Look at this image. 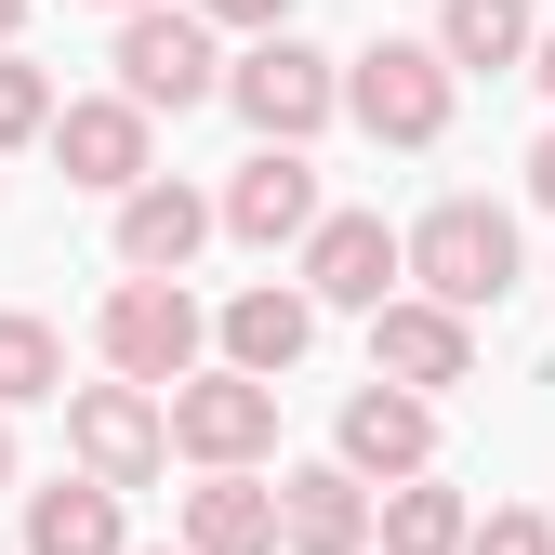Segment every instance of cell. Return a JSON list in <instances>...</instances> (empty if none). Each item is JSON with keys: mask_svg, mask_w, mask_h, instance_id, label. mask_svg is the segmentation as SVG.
Instances as JSON below:
<instances>
[{"mask_svg": "<svg viewBox=\"0 0 555 555\" xmlns=\"http://www.w3.org/2000/svg\"><path fill=\"white\" fill-rule=\"evenodd\" d=\"M397 278H410L424 305H450V318L503 305V292H516V212H503V198H437V212L397 238Z\"/></svg>", "mask_w": 555, "mask_h": 555, "instance_id": "1", "label": "cell"}, {"mask_svg": "<svg viewBox=\"0 0 555 555\" xmlns=\"http://www.w3.org/2000/svg\"><path fill=\"white\" fill-rule=\"evenodd\" d=\"M93 344H106V371H119V384L172 397V384L198 371V344H212V318H198V292H185V278H119V292H106V318H93Z\"/></svg>", "mask_w": 555, "mask_h": 555, "instance_id": "2", "label": "cell"}, {"mask_svg": "<svg viewBox=\"0 0 555 555\" xmlns=\"http://www.w3.org/2000/svg\"><path fill=\"white\" fill-rule=\"evenodd\" d=\"M225 106L264 132V146H305V132H331L344 119V53H318V40H251L238 66H225Z\"/></svg>", "mask_w": 555, "mask_h": 555, "instance_id": "3", "label": "cell"}, {"mask_svg": "<svg viewBox=\"0 0 555 555\" xmlns=\"http://www.w3.org/2000/svg\"><path fill=\"white\" fill-rule=\"evenodd\" d=\"M159 424H172V450H185L198 476H251V463L278 450V384H238V371H185V384L159 397Z\"/></svg>", "mask_w": 555, "mask_h": 555, "instance_id": "4", "label": "cell"}, {"mask_svg": "<svg viewBox=\"0 0 555 555\" xmlns=\"http://www.w3.org/2000/svg\"><path fill=\"white\" fill-rule=\"evenodd\" d=\"M344 119H358L371 146H437V132H450V66H437L424 40L344 53Z\"/></svg>", "mask_w": 555, "mask_h": 555, "instance_id": "5", "label": "cell"}, {"mask_svg": "<svg viewBox=\"0 0 555 555\" xmlns=\"http://www.w3.org/2000/svg\"><path fill=\"white\" fill-rule=\"evenodd\" d=\"M225 93V53H212V27H198V14H172V0H146V14H119V106H212Z\"/></svg>", "mask_w": 555, "mask_h": 555, "instance_id": "6", "label": "cell"}, {"mask_svg": "<svg viewBox=\"0 0 555 555\" xmlns=\"http://www.w3.org/2000/svg\"><path fill=\"white\" fill-rule=\"evenodd\" d=\"M66 450H80L93 490H146V476L172 463V424H159L146 384H80L66 397Z\"/></svg>", "mask_w": 555, "mask_h": 555, "instance_id": "7", "label": "cell"}, {"mask_svg": "<svg viewBox=\"0 0 555 555\" xmlns=\"http://www.w3.org/2000/svg\"><path fill=\"white\" fill-rule=\"evenodd\" d=\"M40 146L66 159V185H93V198H132L159 172V119L146 106H119V93H80V106H53V132Z\"/></svg>", "mask_w": 555, "mask_h": 555, "instance_id": "8", "label": "cell"}, {"mask_svg": "<svg viewBox=\"0 0 555 555\" xmlns=\"http://www.w3.org/2000/svg\"><path fill=\"white\" fill-rule=\"evenodd\" d=\"M371 384H397V397L476 384V318H450V305H424V292L371 305Z\"/></svg>", "mask_w": 555, "mask_h": 555, "instance_id": "9", "label": "cell"}, {"mask_svg": "<svg viewBox=\"0 0 555 555\" xmlns=\"http://www.w3.org/2000/svg\"><path fill=\"white\" fill-rule=\"evenodd\" d=\"M331 463L358 476V490H371V476H384V490H397V476H437V397L358 384V397H344V424H331Z\"/></svg>", "mask_w": 555, "mask_h": 555, "instance_id": "10", "label": "cell"}, {"mask_svg": "<svg viewBox=\"0 0 555 555\" xmlns=\"http://www.w3.org/2000/svg\"><path fill=\"white\" fill-rule=\"evenodd\" d=\"M305 305H397V225L384 212H318L305 225Z\"/></svg>", "mask_w": 555, "mask_h": 555, "instance_id": "11", "label": "cell"}, {"mask_svg": "<svg viewBox=\"0 0 555 555\" xmlns=\"http://www.w3.org/2000/svg\"><path fill=\"white\" fill-rule=\"evenodd\" d=\"M318 212H331V198H318L305 146H251V159H238V185L212 198V225H225V238H251V251H278V238H305Z\"/></svg>", "mask_w": 555, "mask_h": 555, "instance_id": "12", "label": "cell"}, {"mask_svg": "<svg viewBox=\"0 0 555 555\" xmlns=\"http://www.w3.org/2000/svg\"><path fill=\"white\" fill-rule=\"evenodd\" d=\"M278 555H371V490L344 463L278 476Z\"/></svg>", "mask_w": 555, "mask_h": 555, "instance_id": "13", "label": "cell"}, {"mask_svg": "<svg viewBox=\"0 0 555 555\" xmlns=\"http://www.w3.org/2000/svg\"><path fill=\"white\" fill-rule=\"evenodd\" d=\"M198 238H212V198H198V185L146 172V185L119 198V264H132V278H185V264H198Z\"/></svg>", "mask_w": 555, "mask_h": 555, "instance_id": "14", "label": "cell"}, {"mask_svg": "<svg viewBox=\"0 0 555 555\" xmlns=\"http://www.w3.org/2000/svg\"><path fill=\"white\" fill-rule=\"evenodd\" d=\"M212 344H225V371H238V384H278V371H292L305 344H318V305L264 278V292H238V305L212 318Z\"/></svg>", "mask_w": 555, "mask_h": 555, "instance_id": "15", "label": "cell"}, {"mask_svg": "<svg viewBox=\"0 0 555 555\" xmlns=\"http://www.w3.org/2000/svg\"><path fill=\"white\" fill-rule=\"evenodd\" d=\"M172 555H278V490H264V476H198Z\"/></svg>", "mask_w": 555, "mask_h": 555, "instance_id": "16", "label": "cell"}, {"mask_svg": "<svg viewBox=\"0 0 555 555\" xmlns=\"http://www.w3.org/2000/svg\"><path fill=\"white\" fill-rule=\"evenodd\" d=\"M529 0H437V66H450V80H463V66H490V80H503V66H529Z\"/></svg>", "mask_w": 555, "mask_h": 555, "instance_id": "17", "label": "cell"}, {"mask_svg": "<svg viewBox=\"0 0 555 555\" xmlns=\"http://www.w3.org/2000/svg\"><path fill=\"white\" fill-rule=\"evenodd\" d=\"M27 555H132L119 542V490H93V476L27 490Z\"/></svg>", "mask_w": 555, "mask_h": 555, "instance_id": "18", "label": "cell"}, {"mask_svg": "<svg viewBox=\"0 0 555 555\" xmlns=\"http://www.w3.org/2000/svg\"><path fill=\"white\" fill-rule=\"evenodd\" d=\"M371 529H384V555H463V490H450V476H397V490L371 503Z\"/></svg>", "mask_w": 555, "mask_h": 555, "instance_id": "19", "label": "cell"}, {"mask_svg": "<svg viewBox=\"0 0 555 555\" xmlns=\"http://www.w3.org/2000/svg\"><path fill=\"white\" fill-rule=\"evenodd\" d=\"M40 397H66V344H53V318L0 305V410H40Z\"/></svg>", "mask_w": 555, "mask_h": 555, "instance_id": "20", "label": "cell"}, {"mask_svg": "<svg viewBox=\"0 0 555 555\" xmlns=\"http://www.w3.org/2000/svg\"><path fill=\"white\" fill-rule=\"evenodd\" d=\"M40 132H53V66L0 53V146H40Z\"/></svg>", "mask_w": 555, "mask_h": 555, "instance_id": "21", "label": "cell"}, {"mask_svg": "<svg viewBox=\"0 0 555 555\" xmlns=\"http://www.w3.org/2000/svg\"><path fill=\"white\" fill-rule=\"evenodd\" d=\"M463 555H555V529H542V503H503V516L463 529Z\"/></svg>", "mask_w": 555, "mask_h": 555, "instance_id": "22", "label": "cell"}, {"mask_svg": "<svg viewBox=\"0 0 555 555\" xmlns=\"http://www.w3.org/2000/svg\"><path fill=\"white\" fill-rule=\"evenodd\" d=\"M198 27H251V40H278V27H292V0H198Z\"/></svg>", "mask_w": 555, "mask_h": 555, "instance_id": "23", "label": "cell"}, {"mask_svg": "<svg viewBox=\"0 0 555 555\" xmlns=\"http://www.w3.org/2000/svg\"><path fill=\"white\" fill-rule=\"evenodd\" d=\"M529 198H542V212H555V132H542V146H529Z\"/></svg>", "mask_w": 555, "mask_h": 555, "instance_id": "24", "label": "cell"}, {"mask_svg": "<svg viewBox=\"0 0 555 555\" xmlns=\"http://www.w3.org/2000/svg\"><path fill=\"white\" fill-rule=\"evenodd\" d=\"M529 80H542V93H555V27H542V40H529Z\"/></svg>", "mask_w": 555, "mask_h": 555, "instance_id": "25", "label": "cell"}, {"mask_svg": "<svg viewBox=\"0 0 555 555\" xmlns=\"http://www.w3.org/2000/svg\"><path fill=\"white\" fill-rule=\"evenodd\" d=\"M0 490H14V410H0Z\"/></svg>", "mask_w": 555, "mask_h": 555, "instance_id": "26", "label": "cell"}, {"mask_svg": "<svg viewBox=\"0 0 555 555\" xmlns=\"http://www.w3.org/2000/svg\"><path fill=\"white\" fill-rule=\"evenodd\" d=\"M14 27H27V0H0V53H14Z\"/></svg>", "mask_w": 555, "mask_h": 555, "instance_id": "27", "label": "cell"}, {"mask_svg": "<svg viewBox=\"0 0 555 555\" xmlns=\"http://www.w3.org/2000/svg\"><path fill=\"white\" fill-rule=\"evenodd\" d=\"M106 14H146V0H106Z\"/></svg>", "mask_w": 555, "mask_h": 555, "instance_id": "28", "label": "cell"}]
</instances>
